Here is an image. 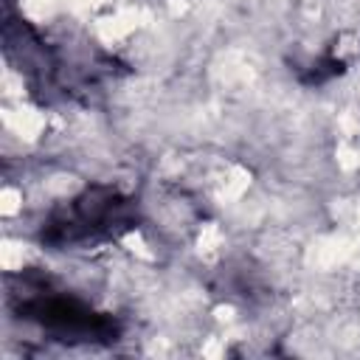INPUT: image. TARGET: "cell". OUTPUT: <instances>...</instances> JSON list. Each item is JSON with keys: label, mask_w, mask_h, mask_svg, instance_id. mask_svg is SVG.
Wrapping results in <instances>:
<instances>
[{"label": "cell", "mask_w": 360, "mask_h": 360, "mask_svg": "<svg viewBox=\"0 0 360 360\" xmlns=\"http://www.w3.org/2000/svg\"><path fill=\"white\" fill-rule=\"evenodd\" d=\"M14 309L22 321L37 323L59 340L110 343L121 335V323L110 312H98L79 295L56 287L48 276H22L14 292Z\"/></svg>", "instance_id": "cell-1"}, {"label": "cell", "mask_w": 360, "mask_h": 360, "mask_svg": "<svg viewBox=\"0 0 360 360\" xmlns=\"http://www.w3.org/2000/svg\"><path fill=\"white\" fill-rule=\"evenodd\" d=\"M135 200L112 186H87L62 205H56L39 231V239L51 248H73L98 239H115L135 228Z\"/></svg>", "instance_id": "cell-2"}]
</instances>
